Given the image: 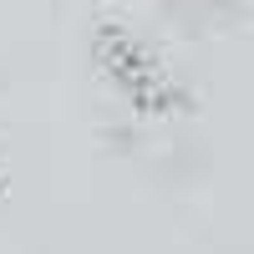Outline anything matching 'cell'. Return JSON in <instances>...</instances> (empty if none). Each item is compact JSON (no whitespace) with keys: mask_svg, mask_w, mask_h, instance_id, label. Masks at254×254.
<instances>
[{"mask_svg":"<svg viewBox=\"0 0 254 254\" xmlns=\"http://www.w3.org/2000/svg\"><path fill=\"white\" fill-rule=\"evenodd\" d=\"M97 66L102 76L122 92L127 107H137L142 117H163L178 107V87L163 71V61L153 56L142 36H132L127 26H102L97 31Z\"/></svg>","mask_w":254,"mask_h":254,"instance_id":"1","label":"cell"}]
</instances>
